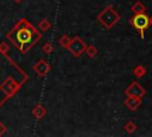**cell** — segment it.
Here are the masks:
<instances>
[{"instance_id": "obj_1", "label": "cell", "mask_w": 152, "mask_h": 137, "mask_svg": "<svg viewBox=\"0 0 152 137\" xmlns=\"http://www.w3.org/2000/svg\"><path fill=\"white\" fill-rule=\"evenodd\" d=\"M27 80L28 75L7 54H0V108Z\"/></svg>"}, {"instance_id": "obj_2", "label": "cell", "mask_w": 152, "mask_h": 137, "mask_svg": "<svg viewBox=\"0 0 152 137\" xmlns=\"http://www.w3.org/2000/svg\"><path fill=\"white\" fill-rule=\"evenodd\" d=\"M6 37L21 54H27L42 39V33L27 19L21 18L7 32Z\"/></svg>"}, {"instance_id": "obj_3", "label": "cell", "mask_w": 152, "mask_h": 137, "mask_svg": "<svg viewBox=\"0 0 152 137\" xmlns=\"http://www.w3.org/2000/svg\"><path fill=\"white\" fill-rule=\"evenodd\" d=\"M120 18H121L120 14L114 10L113 6H107V7H104V8L97 14V17H96L97 21H99L104 29H107V30L114 27V26L116 25V23L120 20Z\"/></svg>"}, {"instance_id": "obj_4", "label": "cell", "mask_w": 152, "mask_h": 137, "mask_svg": "<svg viewBox=\"0 0 152 137\" xmlns=\"http://www.w3.org/2000/svg\"><path fill=\"white\" fill-rule=\"evenodd\" d=\"M129 24L132 25V27L134 30H137L139 32L140 38L145 37V30H147L150 27V23H148V17L145 13H139V14H134L131 19H129Z\"/></svg>"}, {"instance_id": "obj_5", "label": "cell", "mask_w": 152, "mask_h": 137, "mask_svg": "<svg viewBox=\"0 0 152 137\" xmlns=\"http://www.w3.org/2000/svg\"><path fill=\"white\" fill-rule=\"evenodd\" d=\"M86 48H87V43L78 36L74 37L69 44V46L66 48L69 50V52L74 56V57H80L82 54H84L86 51Z\"/></svg>"}, {"instance_id": "obj_6", "label": "cell", "mask_w": 152, "mask_h": 137, "mask_svg": "<svg viewBox=\"0 0 152 137\" xmlns=\"http://www.w3.org/2000/svg\"><path fill=\"white\" fill-rule=\"evenodd\" d=\"M125 94H126V96H135V98H141L142 99V96H145V94H146V91L139 82L133 81L125 89Z\"/></svg>"}, {"instance_id": "obj_7", "label": "cell", "mask_w": 152, "mask_h": 137, "mask_svg": "<svg viewBox=\"0 0 152 137\" xmlns=\"http://www.w3.org/2000/svg\"><path fill=\"white\" fill-rule=\"evenodd\" d=\"M32 70H33L38 76L44 77V76H46V75L50 73L51 66H50V63H49L48 61H45V60H39V61H37V62L32 66Z\"/></svg>"}, {"instance_id": "obj_8", "label": "cell", "mask_w": 152, "mask_h": 137, "mask_svg": "<svg viewBox=\"0 0 152 137\" xmlns=\"http://www.w3.org/2000/svg\"><path fill=\"white\" fill-rule=\"evenodd\" d=\"M142 104V100L141 98H135V96H126L125 101H124V105L125 107H127L129 111L134 112L137 111Z\"/></svg>"}, {"instance_id": "obj_9", "label": "cell", "mask_w": 152, "mask_h": 137, "mask_svg": "<svg viewBox=\"0 0 152 137\" xmlns=\"http://www.w3.org/2000/svg\"><path fill=\"white\" fill-rule=\"evenodd\" d=\"M32 116L37 119V120H40V119H43L45 116H46V113H48V111H46V108H45V106L44 105H42V104H37L33 108H32Z\"/></svg>"}, {"instance_id": "obj_10", "label": "cell", "mask_w": 152, "mask_h": 137, "mask_svg": "<svg viewBox=\"0 0 152 137\" xmlns=\"http://www.w3.org/2000/svg\"><path fill=\"white\" fill-rule=\"evenodd\" d=\"M131 11L134 13V14H139V13H146V6L141 2V1H135L132 7H131Z\"/></svg>"}, {"instance_id": "obj_11", "label": "cell", "mask_w": 152, "mask_h": 137, "mask_svg": "<svg viewBox=\"0 0 152 137\" xmlns=\"http://www.w3.org/2000/svg\"><path fill=\"white\" fill-rule=\"evenodd\" d=\"M146 71H147V70H146V68H145L144 66H141V64H138V66H135V67L133 68V70H132L133 75H134L137 79H140V77L145 76Z\"/></svg>"}, {"instance_id": "obj_12", "label": "cell", "mask_w": 152, "mask_h": 137, "mask_svg": "<svg viewBox=\"0 0 152 137\" xmlns=\"http://www.w3.org/2000/svg\"><path fill=\"white\" fill-rule=\"evenodd\" d=\"M51 21L49 20V19H43V20H40L39 23H38V25H37V27L39 29V31L40 32H46V31H49L50 29H51Z\"/></svg>"}, {"instance_id": "obj_13", "label": "cell", "mask_w": 152, "mask_h": 137, "mask_svg": "<svg viewBox=\"0 0 152 137\" xmlns=\"http://www.w3.org/2000/svg\"><path fill=\"white\" fill-rule=\"evenodd\" d=\"M70 42H71V38H70L68 35H62V36L58 38V45L62 46V48H65V49L69 46Z\"/></svg>"}, {"instance_id": "obj_14", "label": "cell", "mask_w": 152, "mask_h": 137, "mask_svg": "<svg viewBox=\"0 0 152 137\" xmlns=\"http://www.w3.org/2000/svg\"><path fill=\"white\" fill-rule=\"evenodd\" d=\"M84 52L87 54V56H88L89 58H94V57L97 55L99 51H97V48H96L95 45H87Z\"/></svg>"}, {"instance_id": "obj_15", "label": "cell", "mask_w": 152, "mask_h": 137, "mask_svg": "<svg viewBox=\"0 0 152 137\" xmlns=\"http://www.w3.org/2000/svg\"><path fill=\"white\" fill-rule=\"evenodd\" d=\"M124 129H125V131L127 132V133H133V132H135V130L138 129V126H137V124L134 123V122H132V120H129V122H127L126 124H125V126H124Z\"/></svg>"}, {"instance_id": "obj_16", "label": "cell", "mask_w": 152, "mask_h": 137, "mask_svg": "<svg viewBox=\"0 0 152 137\" xmlns=\"http://www.w3.org/2000/svg\"><path fill=\"white\" fill-rule=\"evenodd\" d=\"M53 50H55V48H53V45H52L50 42L44 43V45L42 46V51H43L45 55H50V54H52Z\"/></svg>"}, {"instance_id": "obj_17", "label": "cell", "mask_w": 152, "mask_h": 137, "mask_svg": "<svg viewBox=\"0 0 152 137\" xmlns=\"http://www.w3.org/2000/svg\"><path fill=\"white\" fill-rule=\"evenodd\" d=\"M10 51V45L5 42L0 43V54H7Z\"/></svg>"}, {"instance_id": "obj_18", "label": "cell", "mask_w": 152, "mask_h": 137, "mask_svg": "<svg viewBox=\"0 0 152 137\" xmlns=\"http://www.w3.org/2000/svg\"><path fill=\"white\" fill-rule=\"evenodd\" d=\"M6 132V126L0 122V136L2 135V133H5Z\"/></svg>"}, {"instance_id": "obj_19", "label": "cell", "mask_w": 152, "mask_h": 137, "mask_svg": "<svg viewBox=\"0 0 152 137\" xmlns=\"http://www.w3.org/2000/svg\"><path fill=\"white\" fill-rule=\"evenodd\" d=\"M148 23H150V26H152V15L148 17Z\"/></svg>"}, {"instance_id": "obj_20", "label": "cell", "mask_w": 152, "mask_h": 137, "mask_svg": "<svg viewBox=\"0 0 152 137\" xmlns=\"http://www.w3.org/2000/svg\"><path fill=\"white\" fill-rule=\"evenodd\" d=\"M12 1H13V2H15V4H21L24 0H12Z\"/></svg>"}]
</instances>
